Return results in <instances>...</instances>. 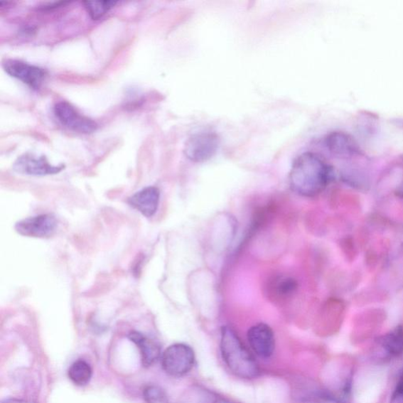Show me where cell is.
Wrapping results in <instances>:
<instances>
[{
  "mask_svg": "<svg viewBox=\"0 0 403 403\" xmlns=\"http://www.w3.org/2000/svg\"><path fill=\"white\" fill-rule=\"evenodd\" d=\"M335 178L332 166L318 154L306 152L298 156L289 173V186L296 194L311 198L323 192Z\"/></svg>",
  "mask_w": 403,
  "mask_h": 403,
  "instance_id": "cell-1",
  "label": "cell"
},
{
  "mask_svg": "<svg viewBox=\"0 0 403 403\" xmlns=\"http://www.w3.org/2000/svg\"><path fill=\"white\" fill-rule=\"evenodd\" d=\"M220 348L224 362L234 375L242 379H254L259 375L257 361L230 326L222 328Z\"/></svg>",
  "mask_w": 403,
  "mask_h": 403,
  "instance_id": "cell-2",
  "label": "cell"
},
{
  "mask_svg": "<svg viewBox=\"0 0 403 403\" xmlns=\"http://www.w3.org/2000/svg\"><path fill=\"white\" fill-rule=\"evenodd\" d=\"M195 362L194 350L186 343H175L168 347L162 357L163 370L168 375L181 377L193 370Z\"/></svg>",
  "mask_w": 403,
  "mask_h": 403,
  "instance_id": "cell-3",
  "label": "cell"
},
{
  "mask_svg": "<svg viewBox=\"0 0 403 403\" xmlns=\"http://www.w3.org/2000/svg\"><path fill=\"white\" fill-rule=\"evenodd\" d=\"M56 119L63 126L82 134H90L98 129V124L87 118L67 101L57 102L54 107Z\"/></svg>",
  "mask_w": 403,
  "mask_h": 403,
  "instance_id": "cell-4",
  "label": "cell"
},
{
  "mask_svg": "<svg viewBox=\"0 0 403 403\" xmlns=\"http://www.w3.org/2000/svg\"><path fill=\"white\" fill-rule=\"evenodd\" d=\"M3 68L9 76L16 78L31 89L38 90L48 76V72L38 65L18 60H5Z\"/></svg>",
  "mask_w": 403,
  "mask_h": 403,
  "instance_id": "cell-5",
  "label": "cell"
},
{
  "mask_svg": "<svg viewBox=\"0 0 403 403\" xmlns=\"http://www.w3.org/2000/svg\"><path fill=\"white\" fill-rule=\"evenodd\" d=\"M220 145L218 136L201 133L190 136L185 146L186 156L193 163H203L215 156Z\"/></svg>",
  "mask_w": 403,
  "mask_h": 403,
  "instance_id": "cell-6",
  "label": "cell"
},
{
  "mask_svg": "<svg viewBox=\"0 0 403 403\" xmlns=\"http://www.w3.org/2000/svg\"><path fill=\"white\" fill-rule=\"evenodd\" d=\"M65 166L51 165L45 156H38L33 153L21 156L13 165L14 171L29 176L53 175L64 170Z\"/></svg>",
  "mask_w": 403,
  "mask_h": 403,
  "instance_id": "cell-7",
  "label": "cell"
},
{
  "mask_svg": "<svg viewBox=\"0 0 403 403\" xmlns=\"http://www.w3.org/2000/svg\"><path fill=\"white\" fill-rule=\"evenodd\" d=\"M58 222L53 215H41L21 220L16 225V230L21 236L46 238L53 235Z\"/></svg>",
  "mask_w": 403,
  "mask_h": 403,
  "instance_id": "cell-8",
  "label": "cell"
},
{
  "mask_svg": "<svg viewBox=\"0 0 403 403\" xmlns=\"http://www.w3.org/2000/svg\"><path fill=\"white\" fill-rule=\"evenodd\" d=\"M247 340L254 353L267 359L273 355L275 350V336L273 329L267 324L253 326L247 332Z\"/></svg>",
  "mask_w": 403,
  "mask_h": 403,
  "instance_id": "cell-9",
  "label": "cell"
},
{
  "mask_svg": "<svg viewBox=\"0 0 403 403\" xmlns=\"http://www.w3.org/2000/svg\"><path fill=\"white\" fill-rule=\"evenodd\" d=\"M326 146L333 155L341 158H353L362 155L360 146L355 139L343 131H336L326 138Z\"/></svg>",
  "mask_w": 403,
  "mask_h": 403,
  "instance_id": "cell-10",
  "label": "cell"
},
{
  "mask_svg": "<svg viewBox=\"0 0 403 403\" xmlns=\"http://www.w3.org/2000/svg\"><path fill=\"white\" fill-rule=\"evenodd\" d=\"M160 200L159 189L156 187L145 188L129 198L130 206L144 217H151L156 214Z\"/></svg>",
  "mask_w": 403,
  "mask_h": 403,
  "instance_id": "cell-11",
  "label": "cell"
},
{
  "mask_svg": "<svg viewBox=\"0 0 403 403\" xmlns=\"http://www.w3.org/2000/svg\"><path fill=\"white\" fill-rule=\"evenodd\" d=\"M129 338L140 349L144 367H149L158 360L161 355V347L156 340L136 331L131 332Z\"/></svg>",
  "mask_w": 403,
  "mask_h": 403,
  "instance_id": "cell-12",
  "label": "cell"
},
{
  "mask_svg": "<svg viewBox=\"0 0 403 403\" xmlns=\"http://www.w3.org/2000/svg\"><path fill=\"white\" fill-rule=\"evenodd\" d=\"M380 344L385 354L389 357H399L403 354V328L398 327L385 335Z\"/></svg>",
  "mask_w": 403,
  "mask_h": 403,
  "instance_id": "cell-13",
  "label": "cell"
},
{
  "mask_svg": "<svg viewBox=\"0 0 403 403\" xmlns=\"http://www.w3.org/2000/svg\"><path fill=\"white\" fill-rule=\"evenodd\" d=\"M271 294L277 299H288L295 295L298 289V282L290 276L275 278L271 284Z\"/></svg>",
  "mask_w": 403,
  "mask_h": 403,
  "instance_id": "cell-14",
  "label": "cell"
},
{
  "mask_svg": "<svg viewBox=\"0 0 403 403\" xmlns=\"http://www.w3.org/2000/svg\"><path fill=\"white\" fill-rule=\"evenodd\" d=\"M68 376L73 384L85 386L90 383L92 376V370L89 363L84 360L73 362L68 371Z\"/></svg>",
  "mask_w": 403,
  "mask_h": 403,
  "instance_id": "cell-15",
  "label": "cell"
},
{
  "mask_svg": "<svg viewBox=\"0 0 403 403\" xmlns=\"http://www.w3.org/2000/svg\"><path fill=\"white\" fill-rule=\"evenodd\" d=\"M87 14L93 20H98L118 4L115 1H86L83 3Z\"/></svg>",
  "mask_w": 403,
  "mask_h": 403,
  "instance_id": "cell-16",
  "label": "cell"
},
{
  "mask_svg": "<svg viewBox=\"0 0 403 403\" xmlns=\"http://www.w3.org/2000/svg\"><path fill=\"white\" fill-rule=\"evenodd\" d=\"M143 397L146 403H170L166 392L162 387L155 385L146 386Z\"/></svg>",
  "mask_w": 403,
  "mask_h": 403,
  "instance_id": "cell-17",
  "label": "cell"
},
{
  "mask_svg": "<svg viewBox=\"0 0 403 403\" xmlns=\"http://www.w3.org/2000/svg\"><path fill=\"white\" fill-rule=\"evenodd\" d=\"M302 403H344L343 401L323 391H314L307 393L301 399Z\"/></svg>",
  "mask_w": 403,
  "mask_h": 403,
  "instance_id": "cell-18",
  "label": "cell"
},
{
  "mask_svg": "<svg viewBox=\"0 0 403 403\" xmlns=\"http://www.w3.org/2000/svg\"><path fill=\"white\" fill-rule=\"evenodd\" d=\"M390 403H403V389L402 388H395L392 394Z\"/></svg>",
  "mask_w": 403,
  "mask_h": 403,
  "instance_id": "cell-19",
  "label": "cell"
},
{
  "mask_svg": "<svg viewBox=\"0 0 403 403\" xmlns=\"http://www.w3.org/2000/svg\"><path fill=\"white\" fill-rule=\"evenodd\" d=\"M2 403H34V402L25 399H9L4 400Z\"/></svg>",
  "mask_w": 403,
  "mask_h": 403,
  "instance_id": "cell-20",
  "label": "cell"
},
{
  "mask_svg": "<svg viewBox=\"0 0 403 403\" xmlns=\"http://www.w3.org/2000/svg\"><path fill=\"white\" fill-rule=\"evenodd\" d=\"M397 387L402 388L403 389V371L402 372L401 377L399 378Z\"/></svg>",
  "mask_w": 403,
  "mask_h": 403,
  "instance_id": "cell-21",
  "label": "cell"
},
{
  "mask_svg": "<svg viewBox=\"0 0 403 403\" xmlns=\"http://www.w3.org/2000/svg\"><path fill=\"white\" fill-rule=\"evenodd\" d=\"M399 194L403 199V183H402V185L401 186V187L399 190Z\"/></svg>",
  "mask_w": 403,
  "mask_h": 403,
  "instance_id": "cell-22",
  "label": "cell"
}]
</instances>
